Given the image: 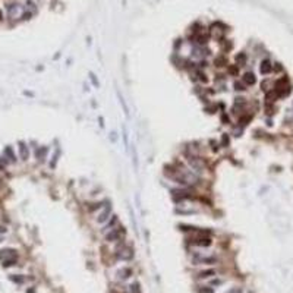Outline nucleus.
<instances>
[{"label": "nucleus", "mask_w": 293, "mask_h": 293, "mask_svg": "<svg viewBox=\"0 0 293 293\" xmlns=\"http://www.w3.org/2000/svg\"><path fill=\"white\" fill-rule=\"evenodd\" d=\"M12 256H16V251L15 249H2L0 251V259H8V258H12Z\"/></svg>", "instance_id": "f8f14e48"}, {"label": "nucleus", "mask_w": 293, "mask_h": 293, "mask_svg": "<svg viewBox=\"0 0 293 293\" xmlns=\"http://www.w3.org/2000/svg\"><path fill=\"white\" fill-rule=\"evenodd\" d=\"M233 87H234V89H236V91H243V89H245V85H243L242 82H239V81L234 82Z\"/></svg>", "instance_id": "5701e85b"}, {"label": "nucleus", "mask_w": 293, "mask_h": 293, "mask_svg": "<svg viewBox=\"0 0 293 293\" xmlns=\"http://www.w3.org/2000/svg\"><path fill=\"white\" fill-rule=\"evenodd\" d=\"M116 256L122 261H129L133 258V249L131 246H120L116 248Z\"/></svg>", "instance_id": "f257e3e1"}, {"label": "nucleus", "mask_w": 293, "mask_h": 293, "mask_svg": "<svg viewBox=\"0 0 293 293\" xmlns=\"http://www.w3.org/2000/svg\"><path fill=\"white\" fill-rule=\"evenodd\" d=\"M10 280L15 281V283H22L24 279H22V277H16V276H10Z\"/></svg>", "instance_id": "cd10ccee"}, {"label": "nucleus", "mask_w": 293, "mask_h": 293, "mask_svg": "<svg viewBox=\"0 0 293 293\" xmlns=\"http://www.w3.org/2000/svg\"><path fill=\"white\" fill-rule=\"evenodd\" d=\"M2 233H6V227L4 226H0V234Z\"/></svg>", "instance_id": "58836bf2"}, {"label": "nucleus", "mask_w": 293, "mask_h": 293, "mask_svg": "<svg viewBox=\"0 0 293 293\" xmlns=\"http://www.w3.org/2000/svg\"><path fill=\"white\" fill-rule=\"evenodd\" d=\"M6 10L9 18H18L22 13V6L19 3H10L6 6Z\"/></svg>", "instance_id": "20e7f679"}, {"label": "nucleus", "mask_w": 293, "mask_h": 293, "mask_svg": "<svg viewBox=\"0 0 293 293\" xmlns=\"http://www.w3.org/2000/svg\"><path fill=\"white\" fill-rule=\"evenodd\" d=\"M19 157H21L22 161H26L30 158V149H28V147H26V144L24 141L19 142Z\"/></svg>", "instance_id": "6e6552de"}, {"label": "nucleus", "mask_w": 293, "mask_h": 293, "mask_svg": "<svg viewBox=\"0 0 293 293\" xmlns=\"http://www.w3.org/2000/svg\"><path fill=\"white\" fill-rule=\"evenodd\" d=\"M132 268H129V267H126V268H123V270H120L119 273H117V276H119V279L120 280H126V279H129V277L132 276Z\"/></svg>", "instance_id": "ddd939ff"}, {"label": "nucleus", "mask_w": 293, "mask_h": 293, "mask_svg": "<svg viewBox=\"0 0 293 293\" xmlns=\"http://www.w3.org/2000/svg\"><path fill=\"white\" fill-rule=\"evenodd\" d=\"M249 120H251V116H246V117H243V119L239 120V123H240V125H246Z\"/></svg>", "instance_id": "c756f323"}, {"label": "nucleus", "mask_w": 293, "mask_h": 293, "mask_svg": "<svg viewBox=\"0 0 293 293\" xmlns=\"http://www.w3.org/2000/svg\"><path fill=\"white\" fill-rule=\"evenodd\" d=\"M221 144H223V147H227V145H229V136H227V133H224V135H223Z\"/></svg>", "instance_id": "393cba45"}, {"label": "nucleus", "mask_w": 293, "mask_h": 293, "mask_svg": "<svg viewBox=\"0 0 293 293\" xmlns=\"http://www.w3.org/2000/svg\"><path fill=\"white\" fill-rule=\"evenodd\" d=\"M47 151H48V148H47V147H40V148H37V151H35V155H37V158H38V161H42V160H44Z\"/></svg>", "instance_id": "2eb2a0df"}, {"label": "nucleus", "mask_w": 293, "mask_h": 293, "mask_svg": "<svg viewBox=\"0 0 293 293\" xmlns=\"http://www.w3.org/2000/svg\"><path fill=\"white\" fill-rule=\"evenodd\" d=\"M93 207H88V210L89 211H95V210H98V208H103V204L101 202H97V204H91Z\"/></svg>", "instance_id": "b1692460"}, {"label": "nucleus", "mask_w": 293, "mask_h": 293, "mask_svg": "<svg viewBox=\"0 0 293 293\" xmlns=\"http://www.w3.org/2000/svg\"><path fill=\"white\" fill-rule=\"evenodd\" d=\"M223 281H224V280H220V279H217V280H212V281H211V286H220V285H223Z\"/></svg>", "instance_id": "2f4dec72"}, {"label": "nucleus", "mask_w": 293, "mask_h": 293, "mask_svg": "<svg viewBox=\"0 0 293 293\" xmlns=\"http://www.w3.org/2000/svg\"><path fill=\"white\" fill-rule=\"evenodd\" d=\"M89 76H91V79H93L94 85H95V87H98V81L95 79V75H94V73H89Z\"/></svg>", "instance_id": "c9c22d12"}, {"label": "nucleus", "mask_w": 293, "mask_h": 293, "mask_svg": "<svg viewBox=\"0 0 293 293\" xmlns=\"http://www.w3.org/2000/svg\"><path fill=\"white\" fill-rule=\"evenodd\" d=\"M217 271L214 270V268H210V270H205V271H201L198 276H196V279L198 280H205V279H210V277L216 276Z\"/></svg>", "instance_id": "9d476101"}, {"label": "nucleus", "mask_w": 293, "mask_h": 293, "mask_svg": "<svg viewBox=\"0 0 293 293\" xmlns=\"http://www.w3.org/2000/svg\"><path fill=\"white\" fill-rule=\"evenodd\" d=\"M4 154L8 155L9 161H12V163H15V161H16V155H15V153H13L12 147H6V148H4Z\"/></svg>", "instance_id": "dca6fc26"}, {"label": "nucleus", "mask_w": 293, "mask_h": 293, "mask_svg": "<svg viewBox=\"0 0 293 293\" xmlns=\"http://www.w3.org/2000/svg\"><path fill=\"white\" fill-rule=\"evenodd\" d=\"M201 68H205V66H208V62H205V60H202V62H201Z\"/></svg>", "instance_id": "4c0bfd02"}, {"label": "nucleus", "mask_w": 293, "mask_h": 293, "mask_svg": "<svg viewBox=\"0 0 293 293\" xmlns=\"http://www.w3.org/2000/svg\"><path fill=\"white\" fill-rule=\"evenodd\" d=\"M21 16H22V19L28 21V19H31V18H32V12H25V13H22Z\"/></svg>", "instance_id": "bb28decb"}, {"label": "nucleus", "mask_w": 293, "mask_h": 293, "mask_svg": "<svg viewBox=\"0 0 293 293\" xmlns=\"http://www.w3.org/2000/svg\"><path fill=\"white\" fill-rule=\"evenodd\" d=\"M207 40H208V38H207L205 35H201L200 38H198V42H200V44H205V42H207Z\"/></svg>", "instance_id": "473e14b6"}, {"label": "nucleus", "mask_w": 293, "mask_h": 293, "mask_svg": "<svg viewBox=\"0 0 293 293\" xmlns=\"http://www.w3.org/2000/svg\"><path fill=\"white\" fill-rule=\"evenodd\" d=\"M210 144L212 145V149H214V151H218V147H217V142H216V141H210Z\"/></svg>", "instance_id": "e433bc0d"}, {"label": "nucleus", "mask_w": 293, "mask_h": 293, "mask_svg": "<svg viewBox=\"0 0 293 293\" xmlns=\"http://www.w3.org/2000/svg\"><path fill=\"white\" fill-rule=\"evenodd\" d=\"M170 194H172V196H173L176 201H179V200H188V198H194L192 192L183 191V189H172V191H170Z\"/></svg>", "instance_id": "39448f33"}, {"label": "nucleus", "mask_w": 293, "mask_h": 293, "mask_svg": "<svg viewBox=\"0 0 293 293\" xmlns=\"http://www.w3.org/2000/svg\"><path fill=\"white\" fill-rule=\"evenodd\" d=\"M196 293H214V289L210 286H200L196 289Z\"/></svg>", "instance_id": "a211bd4d"}, {"label": "nucleus", "mask_w": 293, "mask_h": 293, "mask_svg": "<svg viewBox=\"0 0 293 293\" xmlns=\"http://www.w3.org/2000/svg\"><path fill=\"white\" fill-rule=\"evenodd\" d=\"M116 223H117V217H116V216H113V218H111V221H110V223H109V224H107L106 227H104V229H101V230H103V232H107V230H110L111 227H113V226L116 224Z\"/></svg>", "instance_id": "aec40b11"}, {"label": "nucleus", "mask_w": 293, "mask_h": 293, "mask_svg": "<svg viewBox=\"0 0 293 293\" xmlns=\"http://www.w3.org/2000/svg\"><path fill=\"white\" fill-rule=\"evenodd\" d=\"M192 243L194 245H196V246H210L212 243L211 238H207V236H202V238H196L192 240Z\"/></svg>", "instance_id": "1a4fd4ad"}, {"label": "nucleus", "mask_w": 293, "mask_h": 293, "mask_svg": "<svg viewBox=\"0 0 293 293\" xmlns=\"http://www.w3.org/2000/svg\"><path fill=\"white\" fill-rule=\"evenodd\" d=\"M188 160H189V163H191L192 169L196 170V172H201V170L204 169V163L201 161V158L195 157V155H189V154H188Z\"/></svg>", "instance_id": "0eeeda50"}, {"label": "nucleus", "mask_w": 293, "mask_h": 293, "mask_svg": "<svg viewBox=\"0 0 293 293\" xmlns=\"http://www.w3.org/2000/svg\"><path fill=\"white\" fill-rule=\"evenodd\" d=\"M0 21H3V12H2V9H0Z\"/></svg>", "instance_id": "ea45409f"}, {"label": "nucleus", "mask_w": 293, "mask_h": 293, "mask_svg": "<svg viewBox=\"0 0 293 293\" xmlns=\"http://www.w3.org/2000/svg\"><path fill=\"white\" fill-rule=\"evenodd\" d=\"M131 293H141V289H139V283H132L131 285Z\"/></svg>", "instance_id": "412c9836"}, {"label": "nucleus", "mask_w": 293, "mask_h": 293, "mask_svg": "<svg viewBox=\"0 0 293 293\" xmlns=\"http://www.w3.org/2000/svg\"><path fill=\"white\" fill-rule=\"evenodd\" d=\"M16 261H18L16 256H12V258L3 259V261H2V265H3L4 268H6V267H12V265H15V264H16Z\"/></svg>", "instance_id": "f3484780"}, {"label": "nucleus", "mask_w": 293, "mask_h": 293, "mask_svg": "<svg viewBox=\"0 0 293 293\" xmlns=\"http://www.w3.org/2000/svg\"><path fill=\"white\" fill-rule=\"evenodd\" d=\"M217 262H218L217 256H201V255H195L194 256V264L195 265H200V264L210 265V264H217Z\"/></svg>", "instance_id": "7ed1b4c3"}, {"label": "nucleus", "mask_w": 293, "mask_h": 293, "mask_svg": "<svg viewBox=\"0 0 293 293\" xmlns=\"http://www.w3.org/2000/svg\"><path fill=\"white\" fill-rule=\"evenodd\" d=\"M243 82L246 85H254L256 82V78H255V75L252 72H246L243 75Z\"/></svg>", "instance_id": "4468645a"}, {"label": "nucleus", "mask_w": 293, "mask_h": 293, "mask_svg": "<svg viewBox=\"0 0 293 293\" xmlns=\"http://www.w3.org/2000/svg\"><path fill=\"white\" fill-rule=\"evenodd\" d=\"M0 242H2V239H0Z\"/></svg>", "instance_id": "79ce46f5"}, {"label": "nucleus", "mask_w": 293, "mask_h": 293, "mask_svg": "<svg viewBox=\"0 0 293 293\" xmlns=\"http://www.w3.org/2000/svg\"><path fill=\"white\" fill-rule=\"evenodd\" d=\"M221 122H223V123H224V125H229V123H230V120H229V116L226 115V113H223V115H221Z\"/></svg>", "instance_id": "a878e982"}, {"label": "nucleus", "mask_w": 293, "mask_h": 293, "mask_svg": "<svg viewBox=\"0 0 293 293\" xmlns=\"http://www.w3.org/2000/svg\"><path fill=\"white\" fill-rule=\"evenodd\" d=\"M28 293H34V290H31V289H30V290H28Z\"/></svg>", "instance_id": "a19ab883"}, {"label": "nucleus", "mask_w": 293, "mask_h": 293, "mask_svg": "<svg viewBox=\"0 0 293 293\" xmlns=\"http://www.w3.org/2000/svg\"><path fill=\"white\" fill-rule=\"evenodd\" d=\"M110 214H111V205L107 202L106 204V207L101 210V212L98 214V217H97V223H106L107 220H109V217H110Z\"/></svg>", "instance_id": "423d86ee"}, {"label": "nucleus", "mask_w": 293, "mask_h": 293, "mask_svg": "<svg viewBox=\"0 0 293 293\" xmlns=\"http://www.w3.org/2000/svg\"><path fill=\"white\" fill-rule=\"evenodd\" d=\"M229 73H230V75H238V68H236V66H230V68H229Z\"/></svg>", "instance_id": "c85d7f7f"}, {"label": "nucleus", "mask_w": 293, "mask_h": 293, "mask_svg": "<svg viewBox=\"0 0 293 293\" xmlns=\"http://www.w3.org/2000/svg\"><path fill=\"white\" fill-rule=\"evenodd\" d=\"M126 233V230L123 227H117V229H113L111 232L106 234V240L107 242H116V240H120V238Z\"/></svg>", "instance_id": "f03ea898"}, {"label": "nucleus", "mask_w": 293, "mask_h": 293, "mask_svg": "<svg viewBox=\"0 0 293 293\" xmlns=\"http://www.w3.org/2000/svg\"><path fill=\"white\" fill-rule=\"evenodd\" d=\"M226 65V59L224 57H217L216 59V66L217 68H221V66H224Z\"/></svg>", "instance_id": "4be33fe9"}, {"label": "nucleus", "mask_w": 293, "mask_h": 293, "mask_svg": "<svg viewBox=\"0 0 293 293\" xmlns=\"http://www.w3.org/2000/svg\"><path fill=\"white\" fill-rule=\"evenodd\" d=\"M26 4H28V8L32 9V10H35V4L31 2V0H26Z\"/></svg>", "instance_id": "f704fd0d"}, {"label": "nucleus", "mask_w": 293, "mask_h": 293, "mask_svg": "<svg viewBox=\"0 0 293 293\" xmlns=\"http://www.w3.org/2000/svg\"><path fill=\"white\" fill-rule=\"evenodd\" d=\"M259 69H261V73L262 75H267V73H270L271 72V69H273V66H271V62L270 60H262L261 62V66H259Z\"/></svg>", "instance_id": "9b49d317"}, {"label": "nucleus", "mask_w": 293, "mask_h": 293, "mask_svg": "<svg viewBox=\"0 0 293 293\" xmlns=\"http://www.w3.org/2000/svg\"><path fill=\"white\" fill-rule=\"evenodd\" d=\"M198 75H200V79L202 82H207V76H205V73L204 72H198Z\"/></svg>", "instance_id": "72a5a7b5"}, {"label": "nucleus", "mask_w": 293, "mask_h": 293, "mask_svg": "<svg viewBox=\"0 0 293 293\" xmlns=\"http://www.w3.org/2000/svg\"><path fill=\"white\" fill-rule=\"evenodd\" d=\"M227 293H243V290H242V287H234V289L229 290Z\"/></svg>", "instance_id": "7c9ffc66"}, {"label": "nucleus", "mask_w": 293, "mask_h": 293, "mask_svg": "<svg viewBox=\"0 0 293 293\" xmlns=\"http://www.w3.org/2000/svg\"><path fill=\"white\" fill-rule=\"evenodd\" d=\"M236 62H238L239 65H245V62H246V54H245V53H239V54L236 56Z\"/></svg>", "instance_id": "6ab92c4d"}]
</instances>
